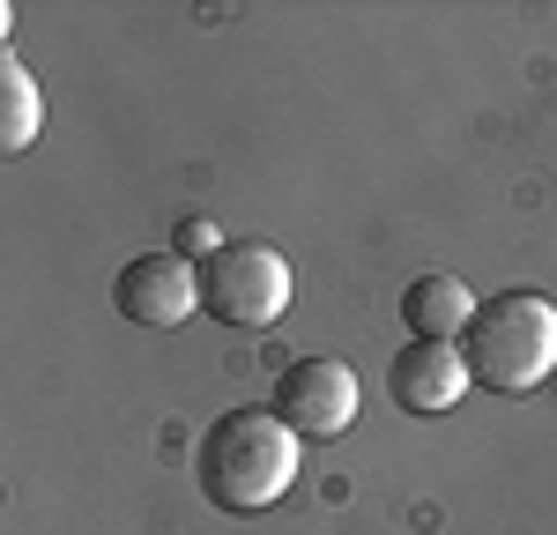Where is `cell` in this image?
I'll list each match as a JSON object with an SVG mask.
<instances>
[{"label": "cell", "mask_w": 557, "mask_h": 535, "mask_svg": "<svg viewBox=\"0 0 557 535\" xmlns=\"http://www.w3.org/2000/svg\"><path fill=\"white\" fill-rule=\"evenodd\" d=\"M305 439L275 416V409H223L201 446H194V484L215 513H268L283 490L298 484Z\"/></svg>", "instance_id": "cell-1"}, {"label": "cell", "mask_w": 557, "mask_h": 535, "mask_svg": "<svg viewBox=\"0 0 557 535\" xmlns=\"http://www.w3.org/2000/svg\"><path fill=\"white\" fill-rule=\"evenodd\" d=\"M469 380L491 395H535L557 372V306L543 290H498L483 298L461 335Z\"/></svg>", "instance_id": "cell-2"}, {"label": "cell", "mask_w": 557, "mask_h": 535, "mask_svg": "<svg viewBox=\"0 0 557 535\" xmlns=\"http://www.w3.org/2000/svg\"><path fill=\"white\" fill-rule=\"evenodd\" d=\"M201 312H215L223 327H275L290 312V261L260 238H231L223 253L201 261Z\"/></svg>", "instance_id": "cell-3"}, {"label": "cell", "mask_w": 557, "mask_h": 535, "mask_svg": "<svg viewBox=\"0 0 557 535\" xmlns=\"http://www.w3.org/2000/svg\"><path fill=\"white\" fill-rule=\"evenodd\" d=\"M357 401H364V387H357V372H349L343 357H298L275 380V401L268 409L298 439H343L349 424H357Z\"/></svg>", "instance_id": "cell-4"}, {"label": "cell", "mask_w": 557, "mask_h": 535, "mask_svg": "<svg viewBox=\"0 0 557 535\" xmlns=\"http://www.w3.org/2000/svg\"><path fill=\"white\" fill-rule=\"evenodd\" d=\"M112 306L127 312L134 327H186V312L201 306V268L186 253H141L120 268Z\"/></svg>", "instance_id": "cell-5"}, {"label": "cell", "mask_w": 557, "mask_h": 535, "mask_svg": "<svg viewBox=\"0 0 557 535\" xmlns=\"http://www.w3.org/2000/svg\"><path fill=\"white\" fill-rule=\"evenodd\" d=\"M469 357H461V343H401L394 350V364H386V395H394V409H409V416H438V409H454V401L469 395Z\"/></svg>", "instance_id": "cell-6"}, {"label": "cell", "mask_w": 557, "mask_h": 535, "mask_svg": "<svg viewBox=\"0 0 557 535\" xmlns=\"http://www.w3.org/2000/svg\"><path fill=\"white\" fill-rule=\"evenodd\" d=\"M475 320V290L461 275H446V268H431L417 275L409 290H401V327L417 335V343H461Z\"/></svg>", "instance_id": "cell-7"}, {"label": "cell", "mask_w": 557, "mask_h": 535, "mask_svg": "<svg viewBox=\"0 0 557 535\" xmlns=\"http://www.w3.org/2000/svg\"><path fill=\"white\" fill-rule=\"evenodd\" d=\"M38 127H45V97H38V83H30V67L8 52V60H0V149L23 157V149L38 141Z\"/></svg>", "instance_id": "cell-8"}, {"label": "cell", "mask_w": 557, "mask_h": 535, "mask_svg": "<svg viewBox=\"0 0 557 535\" xmlns=\"http://www.w3.org/2000/svg\"><path fill=\"white\" fill-rule=\"evenodd\" d=\"M223 246H231V238H223V231H215L209 216H194V223H178V253H186V261L201 268L209 261V253H223Z\"/></svg>", "instance_id": "cell-9"}]
</instances>
